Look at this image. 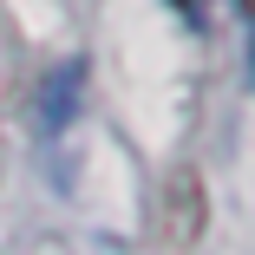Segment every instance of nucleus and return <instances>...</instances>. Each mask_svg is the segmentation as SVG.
<instances>
[{"label":"nucleus","instance_id":"1","mask_svg":"<svg viewBox=\"0 0 255 255\" xmlns=\"http://www.w3.org/2000/svg\"><path fill=\"white\" fill-rule=\"evenodd\" d=\"M157 229L170 249H196V236L210 229V190L196 170H170L157 190Z\"/></svg>","mask_w":255,"mask_h":255},{"label":"nucleus","instance_id":"2","mask_svg":"<svg viewBox=\"0 0 255 255\" xmlns=\"http://www.w3.org/2000/svg\"><path fill=\"white\" fill-rule=\"evenodd\" d=\"M79 92H85V66H53V72H46V85H39V118H46V131H53V137L72 125Z\"/></svg>","mask_w":255,"mask_h":255},{"label":"nucleus","instance_id":"3","mask_svg":"<svg viewBox=\"0 0 255 255\" xmlns=\"http://www.w3.org/2000/svg\"><path fill=\"white\" fill-rule=\"evenodd\" d=\"M170 7H177V13H196V0H170Z\"/></svg>","mask_w":255,"mask_h":255},{"label":"nucleus","instance_id":"4","mask_svg":"<svg viewBox=\"0 0 255 255\" xmlns=\"http://www.w3.org/2000/svg\"><path fill=\"white\" fill-rule=\"evenodd\" d=\"M229 7H236V13H249V7H255V0H229Z\"/></svg>","mask_w":255,"mask_h":255}]
</instances>
